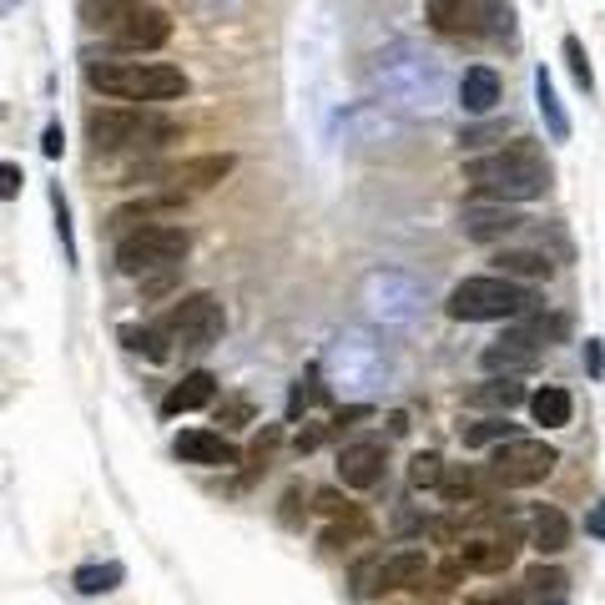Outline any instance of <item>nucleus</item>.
<instances>
[{"label":"nucleus","mask_w":605,"mask_h":605,"mask_svg":"<svg viewBox=\"0 0 605 605\" xmlns=\"http://www.w3.org/2000/svg\"><path fill=\"white\" fill-rule=\"evenodd\" d=\"M21 187H26V171L15 167V162H0V202H15Z\"/></svg>","instance_id":"4c0bfd02"},{"label":"nucleus","mask_w":605,"mask_h":605,"mask_svg":"<svg viewBox=\"0 0 605 605\" xmlns=\"http://www.w3.org/2000/svg\"><path fill=\"white\" fill-rule=\"evenodd\" d=\"M329 369L343 394H373L389 379V358H383V343H373L369 333H343L329 354Z\"/></svg>","instance_id":"0eeeda50"},{"label":"nucleus","mask_w":605,"mask_h":605,"mask_svg":"<svg viewBox=\"0 0 605 605\" xmlns=\"http://www.w3.org/2000/svg\"><path fill=\"white\" fill-rule=\"evenodd\" d=\"M585 364H591V379H605V343L601 339L585 343Z\"/></svg>","instance_id":"37998d69"},{"label":"nucleus","mask_w":605,"mask_h":605,"mask_svg":"<svg viewBox=\"0 0 605 605\" xmlns=\"http://www.w3.org/2000/svg\"><path fill=\"white\" fill-rule=\"evenodd\" d=\"M383 470H389V449L379 439H358V444H343L339 454V479L343 489H373L383 485Z\"/></svg>","instance_id":"f8f14e48"},{"label":"nucleus","mask_w":605,"mask_h":605,"mask_svg":"<svg viewBox=\"0 0 605 605\" xmlns=\"http://www.w3.org/2000/svg\"><path fill=\"white\" fill-rule=\"evenodd\" d=\"M570 414H576V399H570V389H560V383H545V389L530 394V419H535L539 429H566Z\"/></svg>","instance_id":"4be33fe9"},{"label":"nucleus","mask_w":605,"mask_h":605,"mask_svg":"<svg viewBox=\"0 0 605 605\" xmlns=\"http://www.w3.org/2000/svg\"><path fill=\"white\" fill-rule=\"evenodd\" d=\"M439 479H444V460H439L435 449L408 460V485H414V489H439Z\"/></svg>","instance_id":"f704fd0d"},{"label":"nucleus","mask_w":605,"mask_h":605,"mask_svg":"<svg viewBox=\"0 0 605 605\" xmlns=\"http://www.w3.org/2000/svg\"><path fill=\"white\" fill-rule=\"evenodd\" d=\"M237 167L233 152H207V157H187L182 167H171L167 171V182L182 192V187H192V192H202V187H217L227 177V171Z\"/></svg>","instance_id":"a211bd4d"},{"label":"nucleus","mask_w":605,"mask_h":605,"mask_svg":"<svg viewBox=\"0 0 605 605\" xmlns=\"http://www.w3.org/2000/svg\"><path fill=\"white\" fill-rule=\"evenodd\" d=\"M56 227H61V242H67V258L76 263V242H71V212H67V198L56 192Z\"/></svg>","instance_id":"ea45409f"},{"label":"nucleus","mask_w":605,"mask_h":605,"mask_svg":"<svg viewBox=\"0 0 605 605\" xmlns=\"http://www.w3.org/2000/svg\"><path fill=\"white\" fill-rule=\"evenodd\" d=\"M227 329V313H223V298L217 293H187L157 318V333L167 343H182V348H207L217 343Z\"/></svg>","instance_id":"423d86ee"},{"label":"nucleus","mask_w":605,"mask_h":605,"mask_svg":"<svg viewBox=\"0 0 605 605\" xmlns=\"http://www.w3.org/2000/svg\"><path fill=\"white\" fill-rule=\"evenodd\" d=\"M86 81L117 102H177L187 96V76L162 61H86Z\"/></svg>","instance_id":"7ed1b4c3"},{"label":"nucleus","mask_w":605,"mask_h":605,"mask_svg":"<svg viewBox=\"0 0 605 605\" xmlns=\"http://www.w3.org/2000/svg\"><path fill=\"white\" fill-rule=\"evenodd\" d=\"M192 248L187 227H167V223H152V227H132L121 233L117 242V268L127 277H146V273H177Z\"/></svg>","instance_id":"39448f33"},{"label":"nucleus","mask_w":605,"mask_h":605,"mask_svg":"<svg viewBox=\"0 0 605 605\" xmlns=\"http://www.w3.org/2000/svg\"><path fill=\"white\" fill-rule=\"evenodd\" d=\"M121 343H127L132 354L152 358V364H162V358H167V339L157 333V323H152V329H121Z\"/></svg>","instance_id":"72a5a7b5"},{"label":"nucleus","mask_w":605,"mask_h":605,"mask_svg":"<svg viewBox=\"0 0 605 605\" xmlns=\"http://www.w3.org/2000/svg\"><path fill=\"white\" fill-rule=\"evenodd\" d=\"M514 555H520V535H514V530H500V535H474V539H464V545H460L464 570H485V576L510 570Z\"/></svg>","instance_id":"4468645a"},{"label":"nucleus","mask_w":605,"mask_h":605,"mask_svg":"<svg viewBox=\"0 0 605 605\" xmlns=\"http://www.w3.org/2000/svg\"><path fill=\"white\" fill-rule=\"evenodd\" d=\"M479 485H485V474H479V470H444L439 495H444L449 505H460V500H474V495H479Z\"/></svg>","instance_id":"473e14b6"},{"label":"nucleus","mask_w":605,"mask_h":605,"mask_svg":"<svg viewBox=\"0 0 605 605\" xmlns=\"http://www.w3.org/2000/svg\"><path fill=\"white\" fill-rule=\"evenodd\" d=\"M535 364H539L535 348H525V343H510V339L489 343L485 354H479V369H485V373H525V369H535Z\"/></svg>","instance_id":"393cba45"},{"label":"nucleus","mask_w":605,"mask_h":605,"mask_svg":"<svg viewBox=\"0 0 605 605\" xmlns=\"http://www.w3.org/2000/svg\"><path fill=\"white\" fill-rule=\"evenodd\" d=\"M40 152H46V157H61V152H67V132H61V127H56V121H51V127H46V142H40Z\"/></svg>","instance_id":"79ce46f5"},{"label":"nucleus","mask_w":605,"mask_h":605,"mask_svg":"<svg viewBox=\"0 0 605 605\" xmlns=\"http://www.w3.org/2000/svg\"><path fill=\"white\" fill-rule=\"evenodd\" d=\"M535 308H539L535 288H525V283H514V277H505V273L464 277L444 298V313L454 318V323H505V318L535 313Z\"/></svg>","instance_id":"f03ea898"},{"label":"nucleus","mask_w":605,"mask_h":605,"mask_svg":"<svg viewBox=\"0 0 605 605\" xmlns=\"http://www.w3.org/2000/svg\"><path fill=\"white\" fill-rule=\"evenodd\" d=\"M318 510L333 514V520H339V514H343V520H358V510H348V500H343L339 489H323V495H318Z\"/></svg>","instance_id":"58836bf2"},{"label":"nucleus","mask_w":605,"mask_h":605,"mask_svg":"<svg viewBox=\"0 0 605 605\" xmlns=\"http://www.w3.org/2000/svg\"><path fill=\"white\" fill-rule=\"evenodd\" d=\"M566 585H570V576L560 566H535L525 576V591L535 595L539 605H545V601H560V595H566Z\"/></svg>","instance_id":"7c9ffc66"},{"label":"nucleus","mask_w":605,"mask_h":605,"mask_svg":"<svg viewBox=\"0 0 605 605\" xmlns=\"http://www.w3.org/2000/svg\"><path fill=\"white\" fill-rule=\"evenodd\" d=\"M535 102H539V117H545L555 142H570V117H566V106H560V96H555V81L545 67L535 71Z\"/></svg>","instance_id":"cd10ccee"},{"label":"nucleus","mask_w":605,"mask_h":605,"mask_svg":"<svg viewBox=\"0 0 605 605\" xmlns=\"http://www.w3.org/2000/svg\"><path fill=\"white\" fill-rule=\"evenodd\" d=\"M545 605H566V601H545Z\"/></svg>","instance_id":"a18cd8bd"},{"label":"nucleus","mask_w":605,"mask_h":605,"mask_svg":"<svg viewBox=\"0 0 605 605\" xmlns=\"http://www.w3.org/2000/svg\"><path fill=\"white\" fill-rule=\"evenodd\" d=\"M429 555L424 550H399L383 560V591H419L424 580H429Z\"/></svg>","instance_id":"412c9836"},{"label":"nucleus","mask_w":605,"mask_h":605,"mask_svg":"<svg viewBox=\"0 0 605 605\" xmlns=\"http://www.w3.org/2000/svg\"><path fill=\"white\" fill-rule=\"evenodd\" d=\"M171 449H177V460L202 464V470H237V464H242V449H237L233 439L212 435V429H182Z\"/></svg>","instance_id":"ddd939ff"},{"label":"nucleus","mask_w":605,"mask_h":605,"mask_svg":"<svg viewBox=\"0 0 605 605\" xmlns=\"http://www.w3.org/2000/svg\"><path fill=\"white\" fill-rule=\"evenodd\" d=\"M566 61H570V71H576V81L591 92L595 86V71H591V56H585V46H580V36H566Z\"/></svg>","instance_id":"c9c22d12"},{"label":"nucleus","mask_w":605,"mask_h":605,"mask_svg":"<svg viewBox=\"0 0 605 605\" xmlns=\"http://www.w3.org/2000/svg\"><path fill=\"white\" fill-rule=\"evenodd\" d=\"M132 5L137 0H81V21H86L92 31H102V36H111L117 21L132 11Z\"/></svg>","instance_id":"c85d7f7f"},{"label":"nucleus","mask_w":605,"mask_h":605,"mask_svg":"<svg viewBox=\"0 0 605 605\" xmlns=\"http://www.w3.org/2000/svg\"><path fill=\"white\" fill-rule=\"evenodd\" d=\"M182 207H187V198L171 187V192H157V198H137V202H127V207H117L106 217V227H111V233H132V227H152V223H162V217H177Z\"/></svg>","instance_id":"dca6fc26"},{"label":"nucleus","mask_w":605,"mask_h":605,"mask_svg":"<svg viewBox=\"0 0 605 605\" xmlns=\"http://www.w3.org/2000/svg\"><path fill=\"white\" fill-rule=\"evenodd\" d=\"M354 591L358 595H379L383 591V560H364V566L354 570Z\"/></svg>","instance_id":"e433bc0d"},{"label":"nucleus","mask_w":605,"mask_h":605,"mask_svg":"<svg viewBox=\"0 0 605 605\" xmlns=\"http://www.w3.org/2000/svg\"><path fill=\"white\" fill-rule=\"evenodd\" d=\"M460 227H464V237H470V242H500V237L520 233V227H525V217H520L510 202H495V207H470L460 217Z\"/></svg>","instance_id":"f3484780"},{"label":"nucleus","mask_w":605,"mask_h":605,"mask_svg":"<svg viewBox=\"0 0 605 605\" xmlns=\"http://www.w3.org/2000/svg\"><path fill=\"white\" fill-rule=\"evenodd\" d=\"M460 439H464V449L505 444V439H514V424L505 419V414H495V419H485V424H470V429H464V424H460Z\"/></svg>","instance_id":"2f4dec72"},{"label":"nucleus","mask_w":605,"mask_h":605,"mask_svg":"<svg viewBox=\"0 0 605 605\" xmlns=\"http://www.w3.org/2000/svg\"><path fill=\"white\" fill-rule=\"evenodd\" d=\"M470 605H525V591H485V595H470Z\"/></svg>","instance_id":"a19ab883"},{"label":"nucleus","mask_w":605,"mask_h":605,"mask_svg":"<svg viewBox=\"0 0 605 605\" xmlns=\"http://www.w3.org/2000/svg\"><path fill=\"white\" fill-rule=\"evenodd\" d=\"M464 404H470V408H495V414H510V408L530 404V394H525V383H514V373H505V379H489V383H479V389H470V394H464Z\"/></svg>","instance_id":"5701e85b"},{"label":"nucleus","mask_w":605,"mask_h":605,"mask_svg":"<svg viewBox=\"0 0 605 605\" xmlns=\"http://www.w3.org/2000/svg\"><path fill=\"white\" fill-rule=\"evenodd\" d=\"M86 137L96 152H127V146H157V137H171V127L137 106H102L86 117Z\"/></svg>","instance_id":"6e6552de"},{"label":"nucleus","mask_w":605,"mask_h":605,"mask_svg":"<svg viewBox=\"0 0 605 605\" xmlns=\"http://www.w3.org/2000/svg\"><path fill=\"white\" fill-rule=\"evenodd\" d=\"M460 106L470 117H489V111L500 106V76L489 67H470L460 76Z\"/></svg>","instance_id":"aec40b11"},{"label":"nucleus","mask_w":605,"mask_h":605,"mask_svg":"<svg viewBox=\"0 0 605 605\" xmlns=\"http://www.w3.org/2000/svg\"><path fill=\"white\" fill-rule=\"evenodd\" d=\"M424 21L449 40H464V36H479V31H485L479 0H429V5H424Z\"/></svg>","instance_id":"2eb2a0df"},{"label":"nucleus","mask_w":605,"mask_h":605,"mask_svg":"<svg viewBox=\"0 0 605 605\" xmlns=\"http://www.w3.org/2000/svg\"><path fill=\"white\" fill-rule=\"evenodd\" d=\"M530 545H535L539 555H560L570 550V520L560 510H535V525H530Z\"/></svg>","instance_id":"a878e982"},{"label":"nucleus","mask_w":605,"mask_h":605,"mask_svg":"<svg viewBox=\"0 0 605 605\" xmlns=\"http://www.w3.org/2000/svg\"><path fill=\"white\" fill-rule=\"evenodd\" d=\"M560 464V454H555L545 439H505L500 449H495V460H489V479L505 489H530L539 485L545 474Z\"/></svg>","instance_id":"1a4fd4ad"},{"label":"nucleus","mask_w":605,"mask_h":605,"mask_svg":"<svg viewBox=\"0 0 605 605\" xmlns=\"http://www.w3.org/2000/svg\"><path fill=\"white\" fill-rule=\"evenodd\" d=\"M111 40H117L121 51H162V46L171 40V21H167V11H157V5L137 0L132 11L117 21Z\"/></svg>","instance_id":"9b49d317"},{"label":"nucleus","mask_w":605,"mask_h":605,"mask_svg":"<svg viewBox=\"0 0 605 605\" xmlns=\"http://www.w3.org/2000/svg\"><path fill=\"white\" fill-rule=\"evenodd\" d=\"M464 182L489 202H535L550 187V162L535 142H510L489 157L464 162Z\"/></svg>","instance_id":"f257e3e1"},{"label":"nucleus","mask_w":605,"mask_h":605,"mask_svg":"<svg viewBox=\"0 0 605 605\" xmlns=\"http://www.w3.org/2000/svg\"><path fill=\"white\" fill-rule=\"evenodd\" d=\"M212 394H217V379H212L207 369H192V373H182V383H171V389H167L162 414L177 419V414H192V408H207Z\"/></svg>","instance_id":"6ab92c4d"},{"label":"nucleus","mask_w":605,"mask_h":605,"mask_svg":"<svg viewBox=\"0 0 605 605\" xmlns=\"http://www.w3.org/2000/svg\"><path fill=\"white\" fill-rule=\"evenodd\" d=\"M585 535L605 539V505H595V510H591V514H585Z\"/></svg>","instance_id":"c03bdc74"},{"label":"nucleus","mask_w":605,"mask_h":605,"mask_svg":"<svg viewBox=\"0 0 605 605\" xmlns=\"http://www.w3.org/2000/svg\"><path fill=\"white\" fill-rule=\"evenodd\" d=\"M364 302H369V313L379 318V323H414L419 318V283L404 273H373L369 288H364Z\"/></svg>","instance_id":"9d476101"},{"label":"nucleus","mask_w":605,"mask_h":605,"mask_svg":"<svg viewBox=\"0 0 605 605\" xmlns=\"http://www.w3.org/2000/svg\"><path fill=\"white\" fill-rule=\"evenodd\" d=\"M566 333H570V323H566L560 313H550V318H545V313H535V318H525V323H514V329L505 333V339H510V343H525V348H535V354H539V348H550V343H560Z\"/></svg>","instance_id":"b1692460"},{"label":"nucleus","mask_w":605,"mask_h":605,"mask_svg":"<svg viewBox=\"0 0 605 605\" xmlns=\"http://www.w3.org/2000/svg\"><path fill=\"white\" fill-rule=\"evenodd\" d=\"M121 580H127V570H121L117 560H106V566H81L76 570V591L81 595H106V591H117Z\"/></svg>","instance_id":"c756f323"},{"label":"nucleus","mask_w":605,"mask_h":605,"mask_svg":"<svg viewBox=\"0 0 605 605\" xmlns=\"http://www.w3.org/2000/svg\"><path fill=\"white\" fill-rule=\"evenodd\" d=\"M379 81H383V92L394 96L399 106H408V111H439L449 96L444 67H439L435 56L414 51V46H399V51L383 56Z\"/></svg>","instance_id":"20e7f679"},{"label":"nucleus","mask_w":605,"mask_h":605,"mask_svg":"<svg viewBox=\"0 0 605 605\" xmlns=\"http://www.w3.org/2000/svg\"><path fill=\"white\" fill-rule=\"evenodd\" d=\"M495 263H500V273L514 277V283H525V277H530V283H545V277L555 273V263L545 258V252H535V248H505Z\"/></svg>","instance_id":"bb28decb"}]
</instances>
